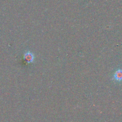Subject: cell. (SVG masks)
<instances>
[{
    "label": "cell",
    "mask_w": 122,
    "mask_h": 122,
    "mask_svg": "<svg viewBox=\"0 0 122 122\" xmlns=\"http://www.w3.org/2000/svg\"><path fill=\"white\" fill-rule=\"evenodd\" d=\"M24 60L27 63H33V61H34L35 57L34 55L30 52H25V54H24Z\"/></svg>",
    "instance_id": "cell-1"
},
{
    "label": "cell",
    "mask_w": 122,
    "mask_h": 122,
    "mask_svg": "<svg viewBox=\"0 0 122 122\" xmlns=\"http://www.w3.org/2000/svg\"><path fill=\"white\" fill-rule=\"evenodd\" d=\"M114 79L117 81H121L122 80V70H118L114 75Z\"/></svg>",
    "instance_id": "cell-2"
}]
</instances>
